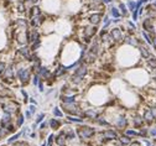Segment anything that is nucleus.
Listing matches in <instances>:
<instances>
[{
	"label": "nucleus",
	"instance_id": "nucleus-20",
	"mask_svg": "<svg viewBox=\"0 0 156 146\" xmlns=\"http://www.w3.org/2000/svg\"><path fill=\"white\" fill-rule=\"evenodd\" d=\"M67 69H66V66H62V65H58L56 67V69L53 71V76L56 78H60V77H63V76L67 74Z\"/></svg>",
	"mask_w": 156,
	"mask_h": 146
},
{
	"label": "nucleus",
	"instance_id": "nucleus-21",
	"mask_svg": "<svg viewBox=\"0 0 156 146\" xmlns=\"http://www.w3.org/2000/svg\"><path fill=\"white\" fill-rule=\"evenodd\" d=\"M20 137H23V133H21V131H16L15 134L9 135V137L6 139V145H12L14 142L20 140Z\"/></svg>",
	"mask_w": 156,
	"mask_h": 146
},
{
	"label": "nucleus",
	"instance_id": "nucleus-30",
	"mask_svg": "<svg viewBox=\"0 0 156 146\" xmlns=\"http://www.w3.org/2000/svg\"><path fill=\"white\" fill-rule=\"evenodd\" d=\"M52 114H53L55 118H58V119H61V118H63V115H65L60 107H55V108L52 109Z\"/></svg>",
	"mask_w": 156,
	"mask_h": 146
},
{
	"label": "nucleus",
	"instance_id": "nucleus-27",
	"mask_svg": "<svg viewBox=\"0 0 156 146\" xmlns=\"http://www.w3.org/2000/svg\"><path fill=\"white\" fill-rule=\"evenodd\" d=\"M118 142L122 144V146H128L131 142V137H129V136H126V135L123 134V135H120L118 137Z\"/></svg>",
	"mask_w": 156,
	"mask_h": 146
},
{
	"label": "nucleus",
	"instance_id": "nucleus-56",
	"mask_svg": "<svg viewBox=\"0 0 156 146\" xmlns=\"http://www.w3.org/2000/svg\"><path fill=\"white\" fill-rule=\"evenodd\" d=\"M41 146H47V144H46V142H42V145H41Z\"/></svg>",
	"mask_w": 156,
	"mask_h": 146
},
{
	"label": "nucleus",
	"instance_id": "nucleus-18",
	"mask_svg": "<svg viewBox=\"0 0 156 146\" xmlns=\"http://www.w3.org/2000/svg\"><path fill=\"white\" fill-rule=\"evenodd\" d=\"M138 50H139V52H140V54H141V57H143L144 60H147L149 57L151 56V52H150V48H149L145 44H143V45H139L138 46Z\"/></svg>",
	"mask_w": 156,
	"mask_h": 146
},
{
	"label": "nucleus",
	"instance_id": "nucleus-5",
	"mask_svg": "<svg viewBox=\"0 0 156 146\" xmlns=\"http://www.w3.org/2000/svg\"><path fill=\"white\" fill-rule=\"evenodd\" d=\"M0 108H1L3 113H8L11 115H16L17 113H20V104L12 99H8L4 103H1Z\"/></svg>",
	"mask_w": 156,
	"mask_h": 146
},
{
	"label": "nucleus",
	"instance_id": "nucleus-16",
	"mask_svg": "<svg viewBox=\"0 0 156 146\" xmlns=\"http://www.w3.org/2000/svg\"><path fill=\"white\" fill-rule=\"evenodd\" d=\"M47 121H48L50 129L53 130V131L61 129L62 125H63V123L61 121V119H58V118H52V119H50V120H47Z\"/></svg>",
	"mask_w": 156,
	"mask_h": 146
},
{
	"label": "nucleus",
	"instance_id": "nucleus-25",
	"mask_svg": "<svg viewBox=\"0 0 156 146\" xmlns=\"http://www.w3.org/2000/svg\"><path fill=\"white\" fill-rule=\"evenodd\" d=\"M124 42L129 46H134L136 47L138 46V37H135L134 35H126L124 37Z\"/></svg>",
	"mask_w": 156,
	"mask_h": 146
},
{
	"label": "nucleus",
	"instance_id": "nucleus-45",
	"mask_svg": "<svg viewBox=\"0 0 156 146\" xmlns=\"http://www.w3.org/2000/svg\"><path fill=\"white\" fill-rule=\"evenodd\" d=\"M149 136L156 137V126H154V128H150V129H149Z\"/></svg>",
	"mask_w": 156,
	"mask_h": 146
},
{
	"label": "nucleus",
	"instance_id": "nucleus-51",
	"mask_svg": "<svg viewBox=\"0 0 156 146\" xmlns=\"http://www.w3.org/2000/svg\"><path fill=\"white\" fill-rule=\"evenodd\" d=\"M128 146H141V144L139 141H131Z\"/></svg>",
	"mask_w": 156,
	"mask_h": 146
},
{
	"label": "nucleus",
	"instance_id": "nucleus-36",
	"mask_svg": "<svg viewBox=\"0 0 156 146\" xmlns=\"http://www.w3.org/2000/svg\"><path fill=\"white\" fill-rule=\"evenodd\" d=\"M118 6H119L120 11H122V15H123V16H126V15H128V9H126L125 4H124V3H119Z\"/></svg>",
	"mask_w": 156,
	"mask_h": 146
},
{
	"label": "nucleus",
	"instance_id": "nucleus-7",
	"mask_svg": "<svg viewBox=\"0 0 156 146\" xmlns=\"http://www.w3.org/2000/svg\"><path fill=\"white\" fill-rule=\"evenodd\" d=\"M110 33V36L113 38V41H114L115 44H120V42H123L124 41V31L120 29V27H113V29L109 31Z\"/></svg>",
	"mask_w": 156,
	"mask_h": 146
},
{
	"label": "nucleus",
	"instance_id": "nucleus-4",
	"mask_svg": "<svg viewBox=\"0 0 156 146\" xmlns=\"http://www.w3.org/2000/svg\"><path fill=\"white\" fill-rule=\"evenodd\" d=\"M0 79H1V82L4 84H9V86H11L12 83L16 81V65H15V62L8 63V66H6L5 71L1 74Z\"/></svg>",
	"mask_w": 156,
	"mask_h": 146
},
{
	"label": "nucleus",
	"instance_id": "nucleus-14",
	"mask_svg": "<svg viewBox=\"0 0 156 146\" xmlns=\"http://www.w3.org/2000/svg\"><path fill=\"white\" fill-rule=\"evenodd\" d=\"M39 77L42 79V81H45V82H47L50 78H51V76H52V73H51V71L47 68V67H45V66H41L40 67V69H39Z\"/></svg>",
	"mask_w": 156,
	"mask_h": 146
},
{
	"label": "nucleus",
	"instance_id": "nucleus-11",
	"mask_svg": "<svg viewBox=\"0 0 156 146\" xmlns=\"http://www.w3.org/2000/svg\"><path fill=\"white\" fill-rule=\"evenodd\" d=\"M143 119H144V121H145V125H147V126H151V125L156 121L155 118H154V115H152V113H151V110H150V108H145V109H144Z\"/></svg>",
	"mask_w": 156,
	"mask_h": 146
},
{
	"label": "nucleus",
	"instance_id": "nucleus-53",
	"mask_svg": "<svg viewBox=\"0 0 156 146\" xmlns=\"http://www.w3.org/2000/svg\"><path fill=\"white\" fill-rule=\"evenodd\" d=\"M37 125H39V124H36V123H34V124L31 125V129H32V130H36V128H37Z\"/></svg>",
	"mask_w": 156,
	"mask_h": 146
},
{
	"label": "nucleus",
	"instance_id": "nucleus-3",
	"mask_svg": "<svg viewBox=\"0 0 156 146\" xmlns=\"http://www.w3.org/2000/svg\"><path fill=\"white\" fill-rule=\"evenodd\" d=\"M76 134H77L78 139H81L82 141H88L95 136L97 130L93 126H89V125H86V124H81L76 129Z\"/></svg>",
	"mask_w": 156,
	"mask_h": 146
},
{
	"label": "nucleus",
	"instance_id": "nucleus-9",
	"mask_svg": "<svg viewBox=\"0 0 156 146\" xmlns=\"http://www.w3.org/2000/svg\"><path fill=\"white\" fill-rule=\"evenodd\" d=\"M103 135L105 137V140L108 142L109 141H117L118 137H119V130H117L115 128L114 129H104L103 130Z\"/></svg>",
	"mask_w": 156,
	"mask_h": 146
},
{
	"label": "nucleus",
	"instance_id": "nucleus-1",
	"mask_svg": "<svg viewBox=\"0 0 156 146\" xmlns=\"http://www.w3.org/2000/svg\"><path fill=\"white\" fill-rule=\"evenodd\" d=\"M16 81L23 87L27 86L32 78V72L30 67H26L23 65V62H16Z\"/></svg>",
	"mask_w": 156,
	"mask_h": 146
},
{
	"label": "nucleus",
	"instance_id": "nucleus-29",
	"mask_svg": "<svg viewBox=\"0 0 156 146\" xmlns=\"http://www.w3.org/2000/svg\"><path fill=\"white\" fill-rule=\"evenodd\" d=\"M146 65L150 69H156V57L154 54H151V56L146 60Z\"/></svg>",
	"mask_w": 156,
	"mask_h": 146
},
{
	"label": "nucleus",
	"instance_id": "nucleus-54",
	"mask_svg": "<svg viewBox=\"0 0 156 146\" xmlns=\"http://www.w3.org/2000/svg\"><path fill=\"white\" fill-rule=\"evenodd\" d=\"M36 136H37V135H36V133H31L29 137H31V139H35V137H36Z\"/></svg>",
	"mask_w": 156,
	"mask_h": 146
},
{
	"label": "nucleus",
	"instance_id": "nucleus-12",
	"mask_svg": "<svg viewBox=\"0 0 156 146\" xmlns=\"http://www.w3.org/2000/svg\"><path fill=\"white\" fill-rule=\"evenodd\" d=\"M131 124L134 129H141L145 126V121L143 119V116H140L139 114H134L131 116Z\"/></svg>",
	"mask_w": 156,
	"mask_h": 146
},
{
	"label": "nucleus",
	"instance_id": "nucleus-48",
	"mask_svg": "<svg viewBox=\"0 0 156 146\" xmlns=\"http://www.w3.org/2000/svg\"><path fill=\"white\" fill-rule=\"evenodd\" d=\"M102 21L104 23V25H108V26H109V25H110V23H112V21H110V17H109L108 15H105V16H104V19L102 20Z\"/></svg>",
	"mask_w": 156,
	"mask_h": 146
},
{
	"label": "nucleus",
	"instance_id": "nucleus-49",
	"mask_svg": "<svg viewBox=\"0 0 156 146\" xmlns=\"http://www.w3.org/2000/svg\"><path fill=\"white\" fill-rule=\"evenodd\" d=\"M149 108H150L151 113H152V115H154V118H155V120H156V104H155V105H151V107H149Z\"/></svg>",
	"mask_w": 156,
	"mask_h": 146
},
{
	"label": "nucleus",
	"instance_id": "nucleus-23",
	"mask_svg": "<svg viewBox=\"0 0 156 146\" xmlns=\"http://www.w3.org/2000/svg\"><path fill=\"white\" fill-rule=\"evenodd\" d=\"M94 123L98 125V126H105V128H108V126H110V121L107 119V118H104L103 115H99L97 119L94 120Z\"/></svg>",
	"mask_w": 156,
	"mask_h": 146
},
{
	"label": "nucleus",
	"instance_id": "nucleus-44",
	"mask_svg": "<svg viewBox=\"0 0 156 146\" xmlns=\"http://www.w3.org/2000/svg\"><path fill=\"white\" fill-rule=\"evenodd\" d=\"M11 146H27V142L23 141V140H17L16 142H14Z\"/></svg>",
	"mask_w": 156,
	"mask_h": 146
},
{
	"label": "nucleus",
	"instance_id": "nucleus-61",
	"mask_svg": "<svg viewBox=\"0 0 156 146\" xmlns=\"http://www.w3.org/2000/svg\"><path fill=\"white\" fill-rule=\"evenodd\" d=\"M0 94H1V89H0Z\"/></svg>",
	"mask_w": 156,
	"mask_h": 146
},
{
	"label": "nucleus",
	"instance_id": "nucleus-50",
	"mask_svg": "<svg viewBox=\"0 0 156 146\" xmlns=\"http://www.w3.org/2000/svg\"><path fill=\"white\" fill-rule=\"evenodd\" d=\"M29 102L30 104H34V105H37V100L34 98V97H31V98H29Z\"/></svg>",
	"mask_w": 156,
	"mask_h": 146
},
{
	"label": "nucleus",
	"instance_id": "nucleus-47",
	"mask_svg": "<svg viewBox=\"0 0 156 146\" xmlns=\"http://www.w3.org/2000/svg\"><path fill=\"white\" fill-rule=\"evenodd\" d=\"M29 110H30V112L32 113V115H34L35 113L37 112V107H36V105H34V104H29Z\"/></svg>",
	"mask_w": 156,
	"mask_h": 146
},
{
	"label": "nucleus",
	"instance_id": "nucleus-8",
	"mask_svg": "<svg viewBox=\"0 0 156 146\" xmlns=\"http://www.w3.org/2000/svg\"><path fill=\"white\" fill-rule=\"evenodd\" d=\"M16 53H17V56H19L21 60H23V61L27 62L32 52H31V50H30V46L25 45V46H20L17 50H16Z\"/></svg>",
	"mask_w": 156,
	"mask_h": 146
},
{
	"label": "nucleus",
	"instance_id": "nucleus-52",
	"mask_svg": "<svg viewBox=\"0 0 156 146\" xmlns=\"http://www.w3.org/2000/svg\"><path fill=\"white\" fill-rule=\"evenodd\" d=\"M152 47H154V50H156V36H154L152 37Z\"/></svg>",
	"mask_w": 156,
	"mask_h": 146
},
{
	"label": "nucleus",
	"instance_id": "nucleus-38",
	"mask_svg": "<svg viewBox=\"0 0 156 146\" xmlns=\"http://www.w3.org/2000/svg\"><path fill=\"white\" fill-rule=\"evenodd\" d=\"M41 78L39 77V74H32V78H31V83L35 86V87H37V84H39V81H40Z\"/></svg>",
	"mask_w": 156,
	"mask_h": 146
},
{
	"label": "nucleus",
	"instance_id": "nucleus-41",
	"mask_svg": "<svg viewBox=\"0 0 156 146\" xmlns=\"http://www.w3.org/2000/svg\"><path fill=\"white\" fill-rule=\"evenodd\" d=\"M44 82H45V81L40 79V81H39V84H37V88H39V90H40L41 93L45 92V84H44Z\"/></svg>",
	"mask_w": 156,
	"mask_h": 146
},
{
	"label": "nucleus",
	"instance_id": "nucleus-37",
	"mask_svg": "<svg viewBox=\"0 0 156 146\" xmlns=\"http://www.w3.org/2000/svg\"><path fill=\"white\" fill-rule=\"evenodd\" d=\"M45 118H46V114H45V113H40V114H37L35 123H36V124H41L42 121L45 120Z\"/></svg>",
	"mask_w": 156,
	"mask_h": 146
},
{
	"label": "nucleus",
	"instance_id": "nucleus-35",
	"mask_svg": "<svg viewBox=\"0 0 156 146\" xmlns=\"http://www.w3.org/2000/svg\"><path fill=\"white\" fill-rule=\"evenodd\" d=\"M21 133H23V136H24V137L29 139V136H30V134H31V128L24 126V129H21Z\"/></svg>",
	"mask_w": 156,
	"mask_h": 146
},
{
	"label": "nucleus",
	"instance_id": "nucleus-26",
	"mask_svg": "<svg viewBox=\"0 0 156 146\" xmlns=\"http://www.w3.org/2000/svg\"><path fill=\"white\" fill-rule=\"evenodd\" d=\"M25 120H26V119H25L24 114H23V113H17V114H16V119H15V121H14V123H15L16 128L19 129V128H21V126H23V125H24Z\"/></svg>",
	"mask_w": 156,
	"mask_h": 146
},
{
	"label": "nucleus",
	"instance_id": "nucleus-43",
	"mask_svg": "<svg viewBox=\"0 0 156 146\" xmlns=\"http://www.w3.org/2000/svg\"><path fill=\"white\" fill-rule=\"evenodd\" d=\"M24 116H25V119H26V120H31V119H32V113L30 112L29 109H27L26 112L24 113Z\"/></svg>",
	"mask_w": 156,
	"mask_h": 146
},
{
	"label": "nucleus",
	"instance_id": "nucleus-24",
	"mask_svg": "<svg viewBox=\"0 0 156 146\" xmlns=\"http://www.w3.org/2000/svg\"><path fill=\"white\" fill-rule=\"evenodd\" d=\"M66 119H67V123L78 124V125L84 124V119H83V118L77 116V115H67V116H66Z\"/></svg>",
	"mask_w": 156,
	"mask_h": 146
},
{
	"label": "nucleus",
	"instance_id": "nucleus-22",
	"mask_svg": "<svg viewBox=\"0 0 156 146\" xmlns=\"http://www.w3.org/2000/svg\"><path fill=\"white\" fill-rule=\"evenodd\" d=\"M42 11H41V8L39 5H32L31 8L29 9V11H27V15H29V19L30 17H34V16H39L41 15Z\"/></svg>",
	"mask_w": 156,
	"mask_h": 146
},
{
	"label": "nucleus",
	"instance_id": "nucleus-39",
	"mask_svg": "<svg viewBox=\"0 0 156 146\" xmlns=\"http://www.w3.org/2000/svg\"><path fill=\"white\" fill-rule=\"evenodd\" d=\"M53 142H55V135L53 134H50L48 137H47V146H53Z\"/></svg>",
	"mask_w": 156,
	"mask_h": 146
},
{
	"label": "nucleus",
	"instance_id": "nucleus-13",
	"mask_svg": "<svg viewBox=\"0 0 156 146\" xmlns=\"http://www.w3.org/2000/svg\"><path fill=\"white\" fill-rule=\"evenodd\" d=\"M63 130V133H65V135H66V139L67 140H69V141H73L74 139L77 137V134H76V130L71 126V125H66L65 128L62 129Z\"/></svg>",
	"mask_w": 156,
	"mask_h": 146
},
{
	"label": "nucleus",
	"instance_id": "nucleus-15",
	"mask_svg": "<svg viewBox=\"0 0 156 146\" xmlns=\"http://www.w3.org/2000/svg\"><path fill=\"white\" fill-rule=\"evenodd\" d=\"M55 144L57 146H67V139L62 129L60 130V133L57 135H55Z\"/></svg>",
	"mask_w": 156,
	"mask_h": 146
},
{
	"label": "nucleus",
	"instance_id": "nucleus-46",
	"mask_svg": "<svg viewBox=\"0 0 156 146\" xmlns=\"http://www.w3.org/2000/svg\"><path fill=\"white\" fill-rule=\"evenodd\" d=\"M47 126H48V121H42V123L40 124V126H39V130L44 131V130H45Z\"/></svg>",
	"mask_w": 156,
	"mask_h": 146
},
{
	"label": "nucleus",
	"instance_id": "nucleus-33",
	"mask_svg": "<svg viewBox=\"0 0 156 146\" xmlns=\"http://www.w3.org/2000/svg\"><path fill=\"white\" fill-rule=\"evenodd\" d=\"M40 46H41V40H39V41H36V42H34V44H31L30 45V50H31V52H36L39 48H40Z\"/></svg>",
	"mask_w": 156,
	"mask_h": 146
},
{
	"label": "nucleus",
	"instance_id": "nucleus-32",
	"mask_svg": "<svg viewBox=\"0 0 156 146\" xmlns=\"http://www.w3.org/2000/svg\"><path fill=\"white\" fill-rule=\"evenodd\" d=\"M5 129L8 130V133H9V135H12V134H15L16 131H17V128H16V125H15V123H11V124H9L8 126H5Z\"/></svg>",
	"mask_w": 156,
	"mask_h": 146
},
{
	"label": "nucleus",
	"instance_id": "nucleus-10",
	"mask_svg": "<svg viewBox=\"0 0 156 146\" xmlns=\"http://www.w3.org/2000/svg\"><path fill=\"white\" fill-rule=\"evenodd\" d=\"M103 15H104V12H93V14H90V15L88 16V24L93 25V26H98L99 24L102 23Z\"/></svg>",
	"mask_w": 156,
	"mask_h": 146
},
{
	"label": "nucleus",
	"instance_id": "nucleus-6",
	"mask_svg": "<svg viewBox=\"0 0 156 146\" xmlns=\"http://www.w3.org/2000/svg\"><path fill=\"white\" fill-rule=\"evenodd\" d=\"M128 125H129V119H128V116L122 113V114H118L117 116V120L114 123V128L118 129V130H125L128 128Z\"/></svg>",
	"mask_w": 156,
	"mask_h": 146
},
{
	"label": "nucleus",
	"instance_id": "nucleus-40",
	"mask_svg": "<svg viewBox=\"0 0 156 146\" xmlns=\"http://www.w3.org/2000/svg\"><path fill=\"white\" fill-rule=\"evenodd\" d=\"M6 66H8V63H6L5 61H1V60H0V77H1V74L4 73Z\"/></svg>",
	"mask_w": 156,
	"mask_h": 146
},
{
	"label": "nucleus",
	"instance_id": "nucleus-28",
	"mask_svg": "<svg viewBox=\"0 0 156 146\" xmlns=\"http://www.w3.org/2000/svg\"><path fill=\"white\" fill-rule=\"evenodd\" d=\"M123 134L133 139V137H138V136H139V131H136L135 129H128V128H126V129L123 131Z\"/></svg>",
	"mask_w": 156,
	"mask_h": 146
},
{
	"label": "nucleus",
	"instance_id": "nucleus-17",
	"mask_svg": "<svg viewBox=\"0 0 156 146\" xmlns=\"http://www.w3.org/2000/svg\"><path fill=\"white\" fill-rule=\"evenodd\" d=\"M14 123V119H12V115L11 114H8V113H3L1 116H0V126H8L9 124Z\"/></svg>",
	"mask_w": 156,
	"mask_h": 146
},
{
	"label": "nucleus",
	"instance_id": "nucleus-34",
	"mask_svg": "<svg viewBox=\"0 0 156 146\" xmlns=\"http://www.w3.org/2000/svg\"><path fill=\"white\" fill-rule=\"evenodd\" d=\"M8 136H9L8 130H6L4 126H0V140H3V139H6Z\"/></svg>",
	"mask_w": 156,
	"mask_h": 146
},
{
	"label": "nucleus",
	"instance_id": "nucleus-31",
	"mask_svg": "<svg viewBox=\"0 0 156 146\" xmlns=\"http://www.w3.org/2000/svg\"><path fill=\"white\" fill-rule=\"evenodd\" d=\"M109 12H110V15L114 17V19H120V16H123L122 14H120V11H119V9L118 8H110V10H109Z\"/></svg>",
	"mask_w": 156,
	"mask_h": 146
},
{
	"label": "nucleus",
	"instance_id": "nucleus-19",
	"mask_svg": "<svg viewBox=\"0 0 156 146\" xmlns=\"http://www.w3.org/2000/svg\"><path fill=\"white\" fill-rule=\"evenodd\" d=\"M78 98V94H72V95H67V94H61L60 95V100L61 103H76Z\"/></svg>",
	"mask_w": 156,
	"mask_h": 146
},
{
	"label": "nucleus",
	"instance_id": "nucleus-57",
	"mask_svg": "<svg viewBox=\"0 0 156 146\" xmlns=\"http://www.w3.org/2000/svg\"><path fill=\"white\" fill-rule=\"evenodd\" d=\"M152 6H154V8H155V9H156V1H155V3H154V4H152Z\"/></svg>",
	"mask_w": 156,
	"mask_h": 146
},
{
	"label": "nucleus",
	"instance_id": "nucleus-42",
	"mask_svg": "<svg viewBox=\"0 0 156 146\" xmlns=\"http://www.w3.org/2000/svg\"><path fill=\"white\" fill-rule=\"evenodd\" d=\"M20 93L23 94V97H24V102L26 103L27 100H29V94H27V92H26L25 89H20Z\"/></svg>",
	"mask_w": 156,
	"mask_h": 146
},
{
	"label": "nucleus",
	"instance_id": "nucleus-58",
	"mask_svg": "<svg viewBox=\"0 0 156 146\" xmlns=\"http://www.w3.org/2000/svg\"><path fill=\"white\" fill-rule=\"evenodd\" d=\"M146 1H149V0H141V3H146Z\"/></svg>",
	"mask_w": 156,
	"mask_h": 146
},
{
	"label": "nucleus",
	"instance_id": "nucleus-55",
	"mask_svg": "<svg viewBox=\"0 0 156 146\" xmlns=\"http://www.w3.org/2000/svg\"><path fill=\"white\" fill-rule=\"evenodd\" d=\"M113 0H103V4H112Z\"/></svg>",
	"mask_w": 156,
	"mask_h": 146
},
{
	"label": "nucleus",
	"instance_id": "nucleus-59",
	"mask_svg": "<svg viewBox=\"0 0 156 146\" xmlns=\"http://www.w3.org/2000/svg\"><path fill=\"white\" fill-rule=\"evenodd\" d=\"M8 1L10 3V1H17V0H8Z\"/></svg>",
	"mask_w": 156,
	"mask_h": 146
},
{
	"label": "nucleus",
	"instance_id": "nucleus-60",
	"mask_svg": "<svg viewBox=\"0 0 156 146\" xmlns=\"http://www.w3.org/2000/svg\"><path fill=\"white\" fill-rule=\"evenodd\" d=\"M1 146H9V145H1Z\"/></svg>",
	"mask_w": 156,
	"mask_h": 146
},
{
	"label": "nucleus",
	"instance_id": "nucleus-2",
	"mask_svg": "<svg viewBox=\"0 0 156 146\" xmlns=\"http://www.w3.org/2000/svg\"><path fill=\"white\" fill-rule=\"evenodd\" d=\"M87 74H88V65L81 63L79 66L76 67L73 74L71 76V83H72V84H74V86L81 84V83H82L84 79H86Z\"/></svg>",
	"mask_w": 156,
	"mask_h": 146
},
{
	"label": "nucleus",
	"instance_id": "nucleus-62",
	"mask_svg": "<svg viewBox=\"0 0 156 146\" xmlns=\"http://www.w3.org/2000/svg\"><path fill=\"white\" fill-rule=\"evenodd\" d=\"M152 146H156V145H152Z\"/></svg>",
	"mask_w": 156,
	"mask_h": 146
}]
</instances>
